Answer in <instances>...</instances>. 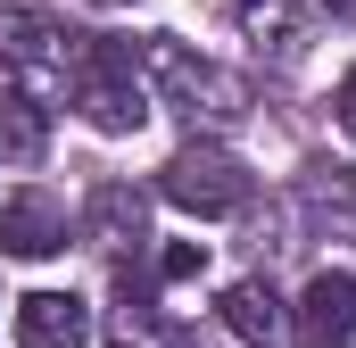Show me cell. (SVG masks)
I'll return each instance as SVG.
<instances>
[{"instance_id":"obj_1","label":"cell","mask_w":356,"mask_h":348,"mask_svg":"<svg viewBox=\"0 0 356 348\" xmlns=\"http://www.w3.org/2000/svg\"><path fill=\"white\" fill-rule=\"evenodd\" d=\"M67 100L83 108L91 133H108V141L141 133V125H149V67H141V50L116 42V33H83V58H75Z\"/></svg>"},{"instance_id":"obj_2","label":"cell","mask_w":356,"mask_h":348,"mask_svg":"<svg viewBox=\"0 0 356 348\" xmlns=\"http://www.w3.org/2000/svg\"><path fill=\"white\" fill-rule=\"evenodd\" d=\"M141 67H149V100H166L182 125L199 133H216V125H232L241 108H249V91H241V75H224L216 58H199V50H182V42H149L141 50Z\"/></svg>"},{"instance_id":"obj_3","label":"cell","mask_w":356,"mask_h":348,"mask_svg":"<svg viewBox=\"0 0 356 348\" xmlns=\"http://www.w3.org/2000/svg\"><path fill=\"white\" fill-rule=\"evenodd\" d=\"M75 58H83V33L58 8H0V67L17 75V91H33V100L67 91Z\"/></svg>"},{"instance_id":"obj_4","label":"cell","mask_w":356,"mask_h":348,"mask_svg":"<svg viewBox=\"0 0 356 348\" xmlns=\"http://www.w3.org/2000/svg\"><path fill=\"white\" fill-rule=\"evenodd\" d=\"M158 191L175 199L182 216H232V207H249V166L224 141H182L175 158L158 166Z\"/></svg>"},{"instance_id":"obj_5","label":"cell","mask_w":356,"mask_h":348,"mask_svg":"<svg viewBox=\"0 0 356 348\" xmlns=\"http://www.w3.org/2000/svg\"><path fill=\"white\" fill-rule=\"evenodd\" d=\"M290 340H298V348H348L356 340V274H348V265H323V274L298 290Z\"/></svg>"},{"instance_id":"obj_6","label":"cell","mask_w":356,"mask_h":348,"mask_svg":"<svg viewBox=\"0 0 356 348\" xmlns=\"http://www.w3.org/2000/svg\"><path fill=\"white\" fill-rule=\"evenodd\" d=\"M17 348H91V307L75 290H25L17 299Z\"/></svg>"},{"instance_id":"obj_7","label":"cell","mask_w":356,"mask_h":348,"mask_svg":"<svg viewBox=\"0 0 356 348\" xmlns=\"http://www.w3.org/2000/svg\"><path fill=\"white\" fill-rule=\"evenodd\" d=\"M0 249H8V258H58V249H67V207H58L50 191H17V199L0 207Z\"/></svg>"},{"instance_id":"obj_8","label":"cell","mask_w":356,"mask_h":348,"mask_svg":"<svg viewBox=\"0 0 356 348\" xmlns=\"http://www.w3.org/2000/svg\"><path fill=\"white\" fill-rule=\"evenodd\" d=\"M332 8H340V0H232V17H241V33H249L257 50H298Z\"/></svg>"},{"instance_id":"obj_9","label":"cell","mask_w":356,"mask_h":348,"mask_svg":"<svg viewBox=\"0 0 356 348\" xmlns=\"http://www.w3.org/2000/svg\"><path fill=\"white\" fill-rule=\"evenodd\" d=\"M282 324H290V307H282V290H273L266 274H249V282L224 290V332H232V340L273 348V340H282Z\"/></svg>"},{"instance_id":"obj_10","label":"cell","mask_w":356,"mask_h":348,"mask_svg":"<svg viewBox=\"0 0 356 348\" xmlns=\"http://www.w3.org/2000/svg\"><path fill=\"white\" fill-rule=\"evenodd\" d=\"M42 150H50V108L33 91L0 84V158L8 166H42Z\"/></svg>"},{"instance_id":"obj_11","label":"cell","mask_w":356,"mask_h":348,"mask_svg":"<svg viewBox=\"0 0 356 348\" xmlns=\"http://www.w3.org/2000/svg\"><path fill=\"white\" fill-rule=\"evenodd\" d=\"M91 241H108V249H141L149 241V224H141V191H124V182H108L99 199H91Z\"/></svg>"},{"instance_id":"obj_12","label":"cell","mask_w":356,"mask_h":348,"mask_svg":"<svg viewBox=\"0 0 356 348\" xmlns=\"http://www.w3.org/2000/svg\"><path fill=\"white\" fill-rule=\"evenodd\" d=\"M199 265H207V249L199 241H175V249H158V282H191Z\"/></svg>"},{"instance_id":"obj_13","label":"cell","mask_w":356,"mask_h":348,"mask_svg":"<svg viewBox=\"0 0 356 348\" xmlns=\"http://www.w3.org/2000/svg\"><path fill=\"white\" fill-rule=\"evenodd\" d=\"M332 116H340V133H348V141H356V67H348V75H340V100H332Z\"/></svg>"}]
</instances>
